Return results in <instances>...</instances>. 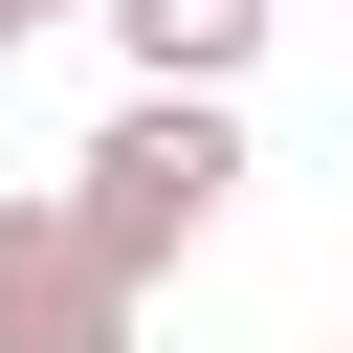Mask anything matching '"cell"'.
I'll use <instances>...</instances> for the list:
<instances>
[{
	"mask_svg": "<svg viewBox=\"0 0 353 353\" xmlns=\"http://www.w3.org/2000/svg\"><path fill=\"white\" fill-rule=\"evenodd\" d=\"M132 309L154 287H110L66 199H0V353H132Z\"/></svg>",
	"mask_w": 353,
	"mask_h": 353,
	"instance_id": "2",
	"label": "cell"
},
{
	"mask_svg": "<svg viewBox=\"0 0 353 353\" xmlns=\"http://www.w3.org/2000/svg\"><path fill=\"white\" fill-rule=\"evenodd\" d=\"M0 22H66V0H0Z\"/></svg>",
	"mask_w": 353,
	"mask_h": 353,
	"instance_id": "4",
	"label": "cell"
},
{
	"mask_svg": "<svg viewBox=\"0 0 353 353\" xmlns=\"http://www.w3.org/2000/svg\"><path fill=\"white\" fill-rule=\"evenodd\" d=\"M88 22L132 44V88H221V110H243V66H265L287 0H88Z\"/></svg>",
	"mask_w": 353,
	"mask_h": 353,
	"instance_id": "3",
	"label": "cell"
},
{
	"mask_svg": "<svg viewBox=\"0 0 353 353\" xmlns=\"http://www.w3.org/2000/svg\"><path fill=\"white\" fill-rule=\"evenodd\" d=\"M0 66H22V22H0Z\"/></svg>",
	"mask_w": 353,
	"mask_h": 353,
	"instance_id": "5",
	"label": "cell"
},
{
	"mask_svg": "<svg viewBox=\"0 0 353 353\" xmlns=\"http://www.w3.org/2000/svg\"><path fill=\"white\" fill-rule=\"evenodd\" d=\"M44 199L88 221V265H110V287H154V265L243 199V110H221V88H110V132H88Z\"/></svg>",
	"mask_w": 353,
	"mask_h": 353,
	"instance_id": "1",
	"label": "cell"
}]
</instances>
